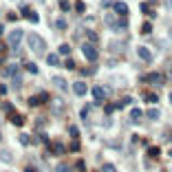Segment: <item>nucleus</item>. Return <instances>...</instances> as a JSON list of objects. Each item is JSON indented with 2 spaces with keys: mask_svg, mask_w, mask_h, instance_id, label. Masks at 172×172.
<instances>
[{
  "mask_svg": "<svg viewBox=\"0 0 172 172\" xmlns=\"http://www.w3.org/2000/svg\"><path fill=\"white\" fill-rule=\"evenodd\" d=\"M27 42H29V49H31L33 53H44V51H46V42H44V38H42V35H38V33H29Z\"/></svg>",
  "mask_w": 172,
  "mask_h": 172,
  "instance_id": "f257e3e1",
  "label": "nucleus"
},
{
  "mask_svg": "<svg viewBox=\"0 0 172 172\" xmlns=\"http://www.w3.org/2000/svg\"><path fill=\"white\" fill-rule=\"evenodd\" d=\"M82 53H84V57H86V60H88V62H97V46H95L93 42H84L82 44Z\"/></svg>",
  "mask_w": 172,
  "mask_h": 172,
  "instance_id": "f03ea898",
  "label": "nucleus"
},
{
  "mask_svg": "<svg viewBox=\"0 0 172 172\" xmlns=\"http://www.w3.org/2000/svg\"><path fill=\"white\" fill-rule=\"evenodd\" d=\"M22 38H24V31L22 29H13L11 33H9V46H11V49H18V46H20V42H22Z\"/></svg>",
  "mask_w": 172,
  "mask_h": 172,
  "instance_id": "7ed1b4c3",
  "label": "nucleus"
},
{
  "mask_svg": "<svg viewBox=\"0 0 172 172\" xmlns=\"http://www.w3.org/2000/svg\"><path fill=\"white\" fill-rule=\"evenodd\" d=\"M91 93H93V97H95V102H97V104H104V102L108 99V95H110V91L106 88V86H95Z\"/></svg>",
  "mask_w": 172,
  "mask_h": 172,
  "instance_id": "20e7f679",
  "label": "nucleus"
},
{
  "mask_svg": "<svg viewBox=\"0 0 172 172\" xmlns=\"http://www.w3.org/2000/svg\"><path fill=\"white\" fill-rule=\"evenodd\" d=\"M141 82H152V84H163L166 82V77L161 73H150V75H146V77H141Z\"/></svg>",
  "mask_w": 172,
  "mask_h": 172,
  "instance_id": "39448f33",
  "label": "nucleus"
},
{
  "mask_svg": "<svg viewBox=\"0 0 172 172\" xmlns=\"http://www.w3.org/2000/svg\"><path fill=\"white\" fill-rule=\"evenodd\" d=\"M137 55L141 57V62H146V64L152 62V53H150V49H146V46H139V49H137Z\"/></svg>",
  "mask_w": 172,
  "mask_h": 172,
  "instance_id": "423d86ee",
  "label": "nucleus"
},
{
  "mask_svg": "<svg viewBox=\"0 0 172 172\" xmlns=\"http://www.w3.org/2000/svg\"><path fill=\"white\" fill-rule=\"evenodd\" d=\"M20 11H22V13H24V16L29 18V20L33 22V24H35V22H40V16H38L35 11H31V9H29L27 5H22V7H20Z\"/></svg>",
  "mask_w": 172,
  "mask_h": 172,
  "instance_id": "0eeeda50",
  "label": "nucleus"
},
{
  "mask_svg": "<svg viewBox=\"0 0 172 172\" xmlns=\"http://www.w3.org/2000/svg\"><path fill=\"white\" fill-rule=\"evenodd\" d=\"M86 91H88V88H86L84 82H75V84H73V93L80 95V97H82V95H86Z\"/></svg>",
  "mask_w": 172,
  "mask_h": 172,
  "instance_id": "6e6552de",
  "label": "nucleus"
},
{
  "mask_svg": "<svg viewBox=\"0 0 172 172\" xmlns=\"http://www.w3.org/2000/svg\"><path fill=\"white\" fill-rule=\"evenodd\" d=\"M113 7H115V11H117L119 16H126L128 13V5L126 2H113Z\"/></svg>",
  "mask_w": 172,
  "mask_h": 172,
  "instance_id": "1a4fd4ad",
  "label": "nucleus"
},
{
  "mask_svg": "<svg viewBox=\"0 0 172 172\" xmlns=\"http://www.w3.org/2000/svg\"><path fill=\"white\" fill-rule=\"evenodd\" d=\"M0 161H2V163H11V161H13L11 150H0Z\"/></svg>",
  "mask_w": 172,
  "mask_h": 172,
  "instance_id": "9d476101",
  "label": "nucleus"
},
{
  "mask_svg": "<svg viewBox=\"0 0 172 172\" xmlns=\"http://www.w3.org/2000/svg\"><path fill=\"white\" fill-rule=\"evenodd\" d=\"M51 84L57 86V88H62V91H69V84H66V80H62V77H53Z\"/></svg>",
  "mask_w": 172,
  "mask_h": 172,
  "instance_id": "9b49d317",
  "label": "nucleus"
},
{
  "mask_svg": "<svg viewBox=\"0 0 172 172\" xmlns=\"http://www.w3.org/2000/svg\"><path fill=\"white\" fill-rule=\"evenodd\" d=\"M46 64H49V66H60V57H57V55H46Z\"/></svg>",
  "mask_w": 172,
  "mask_h": 172,
  "instance_id": "f8f14e48",
  "label": "nucleus"
},
{
  "mask_svg": "<svg viewBox=\"0 0 172 172\" xmlns=\"http://www.w3.org/2000/svg\"><path fill=\"white\" fill-rule=\"evenodd\" d=\"M11 84H13V88H20V86H22V77H20V73H13V75H11Z\"/></svg>",
  "mask_w": 172,
  "mask_h": 172,
  "instance_id": "ddd939ff",
  "label": "nucleus"
},
{
  "mask_svg": "<svg viewBox=\"0 0 172 172\" xmlns=\"http://www.w3.org/2000/svg\"><path fill=\"white\" fill-rule=\"evenodd\" d=\"M143 99L148 104H159V95L157 93H148V95H143Z\"/></svg>",
  "mask_w": 172,
  "mask_h": 172,
  "instance_id": "4468645a",
  "label": "nucleus"
},
{
  "mask_svg": "<svg viewBox=\"0 0 172 172\" xmlns=\"http://www.w3.org/2000/svg\"><path fill=\"white\" fill-rule=\"evenodd\" d=\"M11 124H13V126H22V124H24V117H22V115H13V113H11Z\"/></svg>",
  "mask_w": 172,
  "mask_h": 172,
  "instance_id": "2eb2a0df",
  "label": "nucleus"
},
{
  "mask_svg": "<svg viewBox=\"0 0 172 172\" xmlns=\"http://www.w3.org/2000/svg\"><path fill=\"white\" fill-rule=\"evenodd\" d=\"M49 99H51V95L46 93V91H42L40 95H38V104H46V102H49Z\"/></svg>",
  "mask_w": 172,
  "mask_h": 172,
  "instance_id": "dca6fc26",
  "label": "nucleus"
},
{
  "mask_svg": "<svg viewBox=\"0 0 172 172\" xmlns=\"http://www.w3.org/2000/svg\"><path fill=\"white\" fill-rule=\"evenodd\" d=\"M53 152H55V155H64V152H66V148L62 146L60 141H55V143H53Z\"/></svg>",
  "mask_w": 172,
  "mask_h": 172,
  "instance_id": "f3484780",
  "label": "nucleus"
},
{
  "mask_svg": "<svg viewBox=\"0 0 172 172\" xmlns=\"http://www.w3.org/2000/svg\"><path fill=\"white\" fill-rule=\"evenodd\" d=\"M86 38H88V42H93V44H97V42H99L97 33H95V31H91V29H88V31H86Z\"/></svg>",
  "mask_w": 172,
  "mask_h": 172,
  "instance_id": "a211bd4d",
  "label": "nucleus"
},
{
  "mask_svg": "<svg viewBox=\"0 0 172 172\" xmlns=\"http://www.w3.org/2000/svg\"><path fill=\"white\" fill-rule=\"evenodd\" d=\"M53 106H55V108H53V113H55V115H62V108H64V104H62L60 99H53Z\"/></svg>",
  "mask_w": 172,
  "mask_h": 172,
  "instance_id": "6ab92c4d",
  "label": "nucleus"
},
{
  "mask_svg": "<svg viewBox=\"0 0 172 172\" xmlns=\"http://www.w3.org/2000/svg\"><path fill=\"white\" fill-rule=\"evenodd\" d=\"M148 117H150V119H159V117H161V110H159V108H150V110H148Z\"/></svg>",
  "mask_w": 172,
  "mask_h": 172,
  "instance_id": "aec40b11",
  "label": "nucleus"
},
{
  "mask_svg": "<svg viewBox=\"0 0 172 172\" xmlns=\"http://www.w3.org/2000/svg\"><path fill=\"white\" fill-rule=\"evenodd\" d=\"M130 119H132V121H139V119H141V110H139V108H132V110H130Z\"/></svg>",
  "mask_w": 172,
  "mask_h": 172,
  "instance_id": "412c9836",
  "label": "nucleus"
},
{
  "mask_svg": "<svg viewBox=\"0 0 172 172\" xmlns=\"http://www.w3.org/2000/svg\"><path fill=\"white\" fill-rule=\"evenodd\" d=\"M88 113H91V106L86 104V106H82V110H80V117L82 119H88Z\"/></svg>",
  "mask_w": 172,
  "mask_h": 172,
  "instance_id": "4be33fe9",
  "label": "nucleus"
},
{
  "mask_svg": "<svg viewBox=\"0 0 172 172\" xmlns=\"http://www.w3.org/2000/svg\"><path fill=\"white\" fill-rule=\"evenodd\" d=\"M24 69H27V71H29V73H33V75H35V73H38V66H35V64H33V62H24Z\"/></svg>",
  "mask_w": 172,
  "mask_h": 172,
  "instance_id": "5701e85b",
  "label": "nucleus"
},
{
  "mask_svg": "<svg viewBox=\"0 0 172 172\" xmlns=\"http://www.w3.org/2000/svg\"><path fill=\"white\" fill-rule=\"evenodd\" d=\"M102 172H117V168H115L113 163H104L102 166Z\"/></svg>",
  "mask_w": 172,
  "mask_h": 172,
  "instance_id": "b1692460",
  "label": "nucleus"
},
{
  "mask_svg": "<svg viewBox=\"0 0 172 172\" xmlns=\"http://www.w3.org/2000/svg\"><path fill=\"white\" fill-rule=\"evenodd\" d=\"M20 143H22V146H31V137H29V135H20Z\"/></svg>",
  "mask_w": 172,
  "mask_h": 172,
  "instance_id": "393cba45",
  "label": "nucleus"
},
{
  "mask_svg": "<svg viewBox=\"0 0 172 172\" xmlns=\"http://www.w3.org/2000/svg\"><path fill=\"white\" fill-rule=\"evenodd\" d=\"M60 53H62V55H71V46H69V44H62V46H60Z\"/></svg>",
  "mask_w": 172,
  "mask_h": 172,
  "instance_id": "a878e982",
  "label": "nucleus"
},
{
  "mask_svg": "<svg viewBox=\"0 0 172 172\" xmlns=\"http://www.w3.org/2000/svg\"><path fill=\"white\" fill-rule=\"evenodd\" d=\"M104 20H106V24H108V27H113V29H115V16H110V13H108L106 18H104Z\"/></svg>",
  "mask_w": 172,
  "mask_h": 172,
  "instance_id": "bb28decb",
  "label": "nucleus"
},
{
  "mask_svg": "<svg viewBox=\"0 0 172 172\" xmlns=\"http://www.w3.org/2000/svg\"><path fill=\"white\" fill-rule=\"evenodd\" d=\"M60 9H62V11H69V9H71L69 0H60Z\"/></svg>",
  "mask_w": 172,
  "mask_h": 172,
  "instance_id": "cd10ccee",
  "label": "nucleus"
},
{
  "mask_svg": "<svg viewBox=\"0 0 172 172\" xmlns=\"http://www.w3.org/2000/svg\"><path fill=\"white\" fill-rule=\"evenodd\" d=\"M13 73H18V66H16V64L7 66V73H5V75H13Z\"/></svg>",
  "mask_w": 172,
  "mask_h": 172,
  "instance_id": "c85d7f7f",
  "label": "nucleus"
},
{
  "mask_svg": "<svg viewBox=\"0 0 172 172\" xmlns=\"http://www.w3.org/2000/svg\"><path fill=\"white\" fill-rule=\"evenodd\" d=\"M55 27H57V29H66V20H64V18H57Z\"/></svg>",
  "mask_w": 172,
  "mask_h": 172,
  "instance_id": "c756f323",
  "label": "nucleus"
},
{
  "mask_svg": "<svg viewBox=\"0 0 172 172\" xmlns=\"http://www.w3.org/2000/svg\"><path fill=\"white\" fill-rule=\"evenodd\" d=\"M69 132H71V137H73V139H77V135H80V130L75 128V126H71V128H69Z\"/></svg>",
  "mask_w": 172,
  "mask_h": 172,
  "instance_id": "7c9ffc66",
  "label": "nucleus"
},
{
  "mask_svg": "<svg viewBox=\"0 0 172 172\" xmlns=\"http://www.w3.org/2000/svg\"><path fill=\"white\" fill-rule=\"evenodd\" d=\"M159 152H161L159 148H150V150H148V155H150V157H159Z\"/></svg>",
  "mask_w": 172,
  "mask_h": 172,
  "instance_id": "2f4dec72",
  "label": "nucleus"
},
{
  "mask_svg": "<svg viewBox=\"0 0 172 172\" xmlns=\"http://www.w3.org/2000/svg\"><path fill=\"white\" fill-rule=\"evenodd\" d=\"M71 168L69 166H66V163H60V166H57V172H69Z\"/></svg>",
  "mask_w": 172,
  "mask_h": 172,
  "instance_id": "473e14b6",
  "label": "nucleus"
},
{
  "mask_svg": "<svg viewBox=\"0 0 172 172\" xmlns=\"http://www.w3.org/2000/svg\"><path fill=\"white\" fill-rule=\"evenodd\" d=\"M64 66L71 71V69H75V62H73V60H66V62H64Z\"/></svg>",
  "mask_w": 172,
  "mask_h": 172,
  "instance_id": "72a5a7b5",
  "label": "nucleus"
},
{
  "mask_svg": "<svg viewBox=\"0 0 172 172\" xmlns=\"http://www.w3.org/2000/svg\"><path fill=\"white\" fill-rule=\"evenodd\" d=\"M75 11H77V13H84V2H77V5H75Z\"/></svg>",
  "mask_w": 172,
  "mask_h": 172,
  "instance_id": "f704fd0d",
  "label": "nucleus"
},
{
  "mask_svg": "<svg viewBox=\"0 0 172 172\" xmlns=\"http://www.w3.org/2000/svg\"><path fill=\"white\" fill-rule=\"evenodd\" d=\"M75 168H77L80 172H84L86 170V163H84V161H77V166H75Z\"/></svg>",
  "mask_w": 172,
  "mask_h": 172,
  "instance_id": "c9c22d12",
  "label": "nucleus"
},
{
  "mask_svg": "<svg viewBox=\"0 0 172 172\" xmlns=\"http://www.w3.org/2000/svg\"><path fill=\"white\" fill-rule=\"evenodd\" d=\"M115 108H117V106H113V104H108V106H106V108H104V110H106V115H110V113H113Z\"/></svg>",
  "mask_w": 172,
  "mask_h": 172,
  "instance_id": "e433bc0d",
  "label": "nucleus"
},
{
  "mask_svg": "<svg viewBox=\"0 0 172 172\" xmlns=\"http://www.w3.org/2000/svg\"><path fill=\"white\" fill-rule=\"evenodd\" d=\"M71 150H73V152H77V150H80V143H77V141H73V143H71Z\"/></svg>",
  "mask_w": 172,
  "mask_h": 172,
  "instance_id": "4c0bfd02",
  "label": "nucleus"
},
{
  "mask_svg": "<svg viewBox=\"0 0 172 172\" xmlns=\"http://www.w3.org/2000/svg\"><path fill=\"white\" fill-rule=\"evenodd\" d=\"M115 0H102V7H113Z\"/></svg>",
  "mask_w": 172,
  "mask_h": 172,
  "instance_id": "58836bf2",
  "label": "nucleus"
},
{
  "mask_svg": "<svg viewBox=\"0 0 172 172\" xmlns=\"http://www.w3.org/2000/svg\"><path fill=\"white\" fill-rule=\"evenodd\" d=\"M150 29H152V27H150V22H146V24H143V29H141V31H143V33H150Z\"/></svg>",
  "mask_w": 172,
  "mask_h": 172,
  "instance_id": "ea45409f",
  "label": "nucleus"
},
{
  "mask_svg": "<svg viewBox=\"0 0 172 172\" xmlns=\"http://www.w3.org/2000/svg\"><path fill=\"white\" fill-rule=\"evenodd\" d=\"M7 113H13V106H11V104H5V106H2Z\"/></svg>",
  "mask_w": 172,
  "mask_h": 172,
  "instance_id": "a19ab883",
  "label": "nucleus"
},
{
  "mask_svg": "<svg viewBox=\"0 0 172 172\" xmlns=\"http://www.w3.org/2000/svg\"><path fill=\"white\" fill-rule=\"evenodd\" d=\"M0 95H7V86L5 84H0Z\"/></svg>",
  "mask_w": 172,
  "mask_h": 172,
  "instance_id": "79ce46f5",
  "label": "nucleus"
},
{
  "mask_svg": "<svg viewBox=\"0 0 172 172\" xmlns=\"http://www.w3.org/2000/svg\"><path fill=\"white\" fill-rule=\"evenodd\" d=\"M166 7H168V9H172V0H166Z\"/></svg>",
  "mask_w": 172,
  "mask_h": 172,
  "instance_id": "37998d69",
  "label": "nucleus"
},
{
  "mask_svg": "<svg viewBox=\"0 0 172 172\" xmlns=\"http://www.w3.org/2000/svg\"><path fill=\"white\" fill-rule=\"evenodd\" d=\"M27 172H35V168H31V166H29V168H27Z\"/></svg>",
  "mask_w": 172,
  "mask_h": 172,
  "instance_id": "c03bdc74",
  "label": "nucleus"
},
{
  "mask_svg": "<svg viewBox=\"0 0 172 172\" xmlns=\"http://www.w3.org/2000/svg\"><path fill=\"white\" fill-rule=\"evenodd\" d=\"M2 33H5V29H2V24H0V35H2Z\"/></svg>",
  "mask_w": 172,
  "mask_h": 172,
  "instance_id": "a18cd8bd",
  "label": "nucleus"
},
{
  "mask_svg": "<svg viewBox=\"0 0 172 172\" xmlns=\"http://www.w3.org/2000/svg\"><path fill=\"white\" fill-rule=\"evenodd\" d=\"M38 2H44V0H38Z\"/></svg>",
  "mask_w": 172,
  "mask_h": 172,
  "instance_id": "49530a36",
  "label": "nucleus"
},
{
  "mask_svg": "<svg viewBox=\"0 0 172 172\" xmlns=\"http://www.w3.org/2000/svg\"><path fill=\"white\" fill-rule=\"evenodd\" d=\"M170 157H172V150H170Z\"/></svg>",
  "mask_w": 172,
  "mask_h": 172,
  "instance_id": "de8ad7c7",
  "label": "nucleus"
}]
</instances>
